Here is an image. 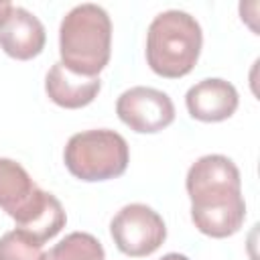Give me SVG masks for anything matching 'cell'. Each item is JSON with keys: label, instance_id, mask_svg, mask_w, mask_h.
Masks as SVG:
<instances>
[{"label": "cell", "instance_id": "8992f818", "mask_svg": "<svg viewBox=\"0 0 260 260\" xmlns=\"http://www.w3.org/2000/svg\"><path fill=\"white\" fill-rule=\"evenodd\" d=\"M47 195L49 191H43L20 162L0 158V207L16 221L18 228L32 219Z\"/></svg>", "mask_w": 260, "mask_h": 260}, {"label": "cell", "instance_id": "5b68a950", "mask_svg": "<svg viewBox=\"0 0 260 260\" xmlns=\"http://www.w3.org/2000/svg\"><path fill=\"white\" fill-rule=\"evenodd\" d=\"M116 114L132 132L154 134L173 124L175 106L165 91L136 85L120 93Z\"/></svg>", "mask_w": 260, "mask_h": 260}, {"label": "cell", "instance_id": "6da1fadb", "mask_svg": "<svg viewBox=\"0 0 260 260\" xmlns=\"http://www.w3.org/2000/svg\"><path fill=\"white\" fill-rule=\"evenodd\" d=\"M61 63L79 75L98 77L112 55V20L98 4L71 8L59 26Z\"/></svg>", "mask_w": 260, "mask_h": 260}, {"label": "cell", "instance_id": "5bb4252c", "mask_svg": "<svg viewBox=\"0 0 260 260\" xmlns=\"http://www.w3.org/2000/svg\"><path fill=\"white\" fill-rule=\"evenodd\" d=\"M10 10H12V2H8V0H0V26H2V22L8 18Z\"/></svg>", "mask_w": 260, "mask_h": 260}, {"label": "cell", "instance_id": "4fadbf2b", "mask_svg": "<svg viewBox=\"0 0 260 260\" xmlns=\"http://www.w3.org/2000/svg\"><path fill=\"white\" fill-rule=\"evenodd\" d=\"M43 244L16 228L0 238V260H43Z\"/></svg>", "mask_w": 260, "mask_h": 260}, {"label": "cell", "instance_id": "8fae6325", "mask_svg": "<svg viewBox=\"0 0 260 260\" xmlns=\"http://www.w3.org/2000/svg\"><path fill=\"white\" fill-rule=\"evenodd\" d=\"M102 89L100 77H85L69 71L61 61L53 63L45 77V91L49 100L65 110H79L91 104Z\"/></svg>", "mask_w": 260, "mask_h": 260}, {"label": "cell", "instance_id": "7a4b0ae2", "mask_svg": "<svg viewBox=\"0 0 260 260\" xmlns=\"http://www.w3.org/2000/svg\"><path fill=\"white\" fill-rule=\"evenodd\" d=\"M203 47V32L195 16L183 10L156 14L146 32V63L167 79H179L193 71Z\"/></svg>", "mask_w": 260, "mask_h": 260}, {"label": "cell", "instance_id": "9c48e42d", "mask_svg": "<svg viewBox=\"0 0 260 260\" xmlns=\"http://www.w3.org/2000/svg\"><path fill=\"white\" fill-rule=\"evenodd\" d=\"M240 98L236 87L219 77H207L191 85L185 95V106L191 118L199 122H223L238 110Z\"/></svg>", "mask_w": 260, "mask_h": 260}, {"label": "cell", "instance_id": "9a60e30c", "mask_svg": "<svg viewBox=\"0 0 260 260\" xmlns=\"http://www.w3.org/2000/svg\"><path fill=\"white\" fill-rule=\"evenodd\" d=\"M160 260H189L185 254H179V252H169V254H165Z\"/></svg>", "mask_w": 260, "mask_h": 260}, {"label": "cell", "instance_id": "3957f363", "mask_svg": "<svg viewBox=\"0 0 260 260\" xmlns=\"http://www.w3.org/2000/svg\"><path fill=\"white\" fill-rule=\"evenodd\" d=\"M63 160L67 171L79 181H110L124 175L130 162V150L126 138L116 130H83L67 140Z\"/></svg>", "mask_w": 260, "mask_h": 260}, {"label": "cell", "instance_id": "30bf717a", "mask_svg": "<svg viewBox=\"0 0 260 260\" xmlns=\"http://www.w3.org/2000/svg\"><path fill=\"white\" fill-rule=\"evenodd\" d=\"M47 32L43 22L22 6H12L0 26V49L18 61H28L43 53Z\"/></svg>", "mask_w": 260, "mask_h": 260}, {"label": "cell", "instance_id": "ba28073f", "mask_svg": "<svg viewBox=\"0 0 260 260\" xmlns=\"http://www.w3.org/2000/svg\"><path fill=\"white\" fill-rule=\"evenodd\" d=\"M185 187L193 201L199 197L242 191V179L232 158L223 154H205L189 167Z\"/></svg>", "mask_w": 260, "mask_h": 260}, {"label": "cell", "instance_id": "52a82bcc", "mask_svg": "<svg viewBox=\"0 0 260 260\" xmlns=\"http://www.w3.org/2000/svg\"><path fill=\"white\" fill-rule=\"evenodd\" d=\"M246 219V201L242 191L211 195L191 201L193 225L209 238L234 236Z\"/></svg>", "mask_w": 260, "mask_h": 260}, {"label": "cell", "instance_id": "7c38bea8", "mask_svg": "<svg viewBox=\"0 0 260 260\" xmlns=\"http://www.w3.org/2000/svg\"><path fill=\"white\" fill-rule=\"evenodd\" d=\"M43 260H106L102 242L87 232H73L43 254Z\"/></svg>", "mask_w": 260, "mask_h": 260}, {"label": "cell", "instance_id": "277c9868", "mask_svg": "<svg viewBox=\"0 0 260 260\" xmlns=\"http://www.w3.org/2000/svg\"><path fill=\"white\" fill-rule=\"evenodd\" d=\"M110 234L122 254L142 258L162 246L167 240V225L152 207L144 203H128L112 217Z\"/></svg>", "mask_w": 260, "mask_h": 260}]
</instances>
